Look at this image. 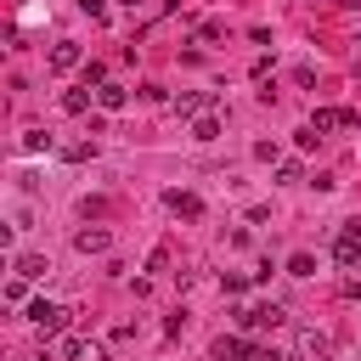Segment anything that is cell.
Instances as JSON below:
<instances>
[{
    "mask_svg": "<svg viewBox=\"0 0 361 361\" xmlns=\"http://www.w3.org/2000/svg\"><path fill=\"white\" fill-rule=\"evenodd\" d=\"M68 316H73V310H62V305H51V299H34V305H28V322H34L45 338H56V333L68 327Z\"/></svg>",
    "mask_w": 361,
    "mask_h": 361,
    "instance_id": "cell-1",
    "label": "cell"
},
{
    "mask_svg": "<svg viewBox=\"0 0 361 361\" xmlns=\"http://www.w3.org/2000/svg\"><path fill=\"white\" fill-rule=\"evenodd\" d=\"M299 355H305V361H327V355H333V338L316 333V327H305V333H299Z\"/></svg>",
    "mask_w": 361,
    "mask_h": 361,
    "instance_id": "cell-2",
    "label": "cell"
},
{
    "mask_svg": "<svg viewBox=\"0 0 361 361\" xmlns=\"http://www.w3.org/2000/svg\"><path fill=\"white\" fill-rule=\"evenodd\" d=\"M282 322H288L282 305H254V310H243V327H282Z\"/></svg>",
    "mask_w": 361,
    "mask_h": 361,
    "instance_id": "cell-3",
    "label": "cell"
},
{
    "mask_svg": "<svg viewBox=\"0 0 361 361\" xmlns=\"http://www.w3.org/2000/svg\"><path fill=\"white\" fill-rule=\"evenodd\" d=\"M338 124L350 130V107H344V113H338V107H316V113H310V130H316V135H327V130H338Z\"/></svg>",
    "mask_w": 361,
    "mask_h": 361,
    "instance_id": "cell-4",
    "label": "cell"
},
{
    "mask_svg": "<svg viewBox=\"0 0 361 361\" xmlns=\"http://www.w3.org/2000/svg\"><path fill=\"white\" fill-rule=\"evenodd\" d=\"M164 203H169V214H180V220H197V214H203V203H197L192 192H180V186L164 192Z\"/></svg>",
    "mask_w": 361,
    "mask_h": 361,
    "instance_id": "cell-5",
    "label": "cell"
},
{
    "mask_svg": "<svg viewBox=\"0 0 361 361\" xmlns=\"http://www.w3.org/2000/svg\"><path fill=\"white\" fill-rule=\"evenodd\" d=\"M209 361H254V350H248L243 338H214V350H209Z\"/></svg>",
    "mask_w": 361,
    "mask_h": 361,
    "instance_id": "cell-6",
    "label": "cell"
},
{
    "mask_svg": "<svg viewBox=\"0 0 361 361\" xmlns=\"http://www.w3.org/2000/svg\"><path fill=\"white\" fill-rule=\"evenodd\" d=\"M45 62H51V68H56V73H68V68H79V45H73V39H56V45H51V56H45Z\"/></svg>",
    "mask_w": 361,
    "mask_h": 361,
    "instance_id": "cell-7",
    "label": "cell"
},
{
    "mask_svg": "<svg viewBox=\"0 0 361 361\" xmlns=\"http://www.w3.org/2000/svg\"><path fill=\"white\" fill-rule=\"evenodd\" d=\"M73 248H79V254H102V248H107V231H102V226H79V231H73Z\"/></svg>",
    "mask_w": 361,
    "mask_h": 361,
    "instance_id": "cell-8",
    "label": "cell"
},
{
    "mask_svg": "<svg viewBox=\"0 0 361 361\" xmlns=\"http://www.w3.org/2000/svg\"><path fill=\"white\" fill-rule=\"evenodd\" d=\"M96 102H102V113H118V107L130 102V90H124V85H102V90H96Z\"/></svg>",
    "mask_w": 361,
    "mask_h": 361,
    "instance_id": "cell-9",
    "label": "cell"
},
{
    "mask_svg": "<svg viewBox=\"0 0 361 361\" xmlns=\"http://www.w3.org/2000/svg\"><path fill=\"white\" fill-rule=\"evenodd\" d=\"M45 271H51L45 254H23V259H17V276H23V282H34V276H45Z\"/></svg>",
    "mask_w": 361,
    "mask_h": 361,
    "instance_id": "cell-10",
    "label": "cell"
},
{
    "mask_svg": "<svg viewBox=\"0 0 361 361\" xmlns=\"http://www.w3.org/2000/svg\"><path fill=\"white\" fill-rule=\"evenodd\" d=\"M209 107V96H197V90H186V96H175V113H203Z\"/></svg>",
    "mask_w": 361,
    "mask_h": 361,
    "instance_id": "cell-11",
    "label": "cell"
},
{
    "mask_svg": "<svg viewBox=\"0 0 361 361\" xmlns=\"http://www.w3.org/2000/svg\"><path fill=\"white\" fill-rule=\"evenodd\" d=\"M288 276H316V259H310V254H293V259H288Z\"/></svg>",
    "mask_w": 361,
    "mask_h": 361,
    "instance_id": "cell-12",
    "label": "cell"
},
{
    "mask_svg": "<svg viewBox=\"0 0 361 361\" xmlns=\"http://www.w3.org/2000/svg\"><path fill=\"white\" fill-rule=\"evenodd\" d=\"M62 107H68V113H85V107H90V90H68Z\"/></svg>",
    "mask_w": 361,
    "mask_h": 361,
    "instance_id": "cell-13",
    "label": "cell"
},
{
    "mask_svg": "<svg viewBox=\"0 0 361 361\" xmlns=\"http://www.w3.org/2000/svg\"><path fill=\"white\" fill-rule=\"evenodd\" d=\"M192 135H197V141H214V135H220V118H197Z\"/></svg>",
    "mask_w": 361,
    "mask_h": 361,
    "instance_id": "cell-14",
    "label": "cell"
},
{
    "mask_svg": "<svg viewBox=\"0 0 361 361\" xmlns=\"http://www.w3.org/2000/svg\"><path fill=\"white\" fill-rule=\"evenodd\" d=\"M39 147H51V135L45 130H23V152H39Z\"/></svg>",
    "mask_w": 361,
    "mask_h": 361,
    "instance_id": "cell-15",
    "label": "cell"
},
{
    "mask_svg": "<svg viewBox=\"0 0 361 361\" xmlns=\"http://www.w3.org/2000/svg\"><path fill=\"white\" fill-rule=\"evenodd\" d=\"M56 350H62V355H68V361H85V355H90V350H85V338H62V344H56Z\"/></svg>",
    "mask_w": 361,
    "mask_h": 361,
    "instance_id": "cell-16",
    "label": "cell"
},
{
    "mask_svg": "<svg viewBox=\"0 0 361 361\" xmlns=\"http://www.w3.org/2000/svg\"><path fill=\"white\" fill-rule=\"evenodd\" d=\"M90 152H96L90 141H68V147H62V158H73V164H79V158H90Z\"/></svg>",
    "mask_w": 361,
    "mask_h": 361,
    "instance_id": "cell-17",
    "label": "cell"
},
{
    "mask_svg": "<svg viewBox=\"0 0 361 361\" xmlns=\"http://www.w3.org/2000/svg\"><path fill=\"white\" fill-rule=\"evenodd\" d=\"M276 180H282V186H299V180H305V169H299V164H282V175H276Z\"/></svg>",
    "mask_w": 361,
    "mask_h": 361,
    "instance_id": "cell-18",
    "label": "cell"
},
{
    "mask_svg": "<svg viewBox=\"0 0 361 361\" xmlns=\"http://www.w3.org/2000/svg\"><path fill=\"white\" fill-rule=\"evenodd\" d=\"M344 237H355V243H361V220H344Z\"/></svg>",
    "mask_w": 361,
    "mask_h": 361,
    "instance_id": "cell-19",
    "label": "cell"
},
{
    "mask_svg": "<svg viewBox=\"0 0 361 361\" xmlns=\"http://www.w3.org/2000/svg\"><path fill=\"white\" fill-rule=\"evenodd\" d=\"M254 361H288V355H276V350H254Z\"/></svg>",
    "mask_w": 361,
    "mask_h": 361,
    "instance_id": "cell-20",
    "label": "cell"
},
{
    "mask_svg": "<svg viewBox=\"0 0 361 361\" xmlns=\"http://www.w3.org/2000/svg\"><path fill=\"white\" fill-rule=\"evenodd\" d=\"M124 6H141V0H124Z\"/></svg>",
    "mask_w": 361,
    "mask_h": 361,
    "instance_id": "cell-21",
    "label": "cell"
}]
</instances>
